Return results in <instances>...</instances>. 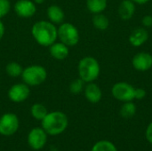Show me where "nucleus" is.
<instances>
[{"instance_id": "obj_29", "label": "nucleus", "mask_w": 152, "mask_h": 151, "mask_svg": "<svg viewBox=\"0 0 152 151\" xmlns=\"http://www.w3.org/2000/svg\"><path fill=\"white\" fill-rule=\"evenodd\" d=\"M132 1L134 3H136V4H147L151 0H132Z\"/></svg>"}, {"instance_id": "obj_23", "label": "nucleus", "mask_w": 152, "mask_h": 151, "mask_svg": "<svg viewBox=\"0 0 152 151\" xmlns=\"http://www.w3.org/2000/svg\"><path fill=\"white\" fill-rule=\"evenodd\" d=\"M69 92L73 94H79L85 88V82L79 77L73 80L69 85Z\"/></svg>"}, {"instance_id": "obj_9", "label": "nucleus", "mask_w": 152, "mask_h": 151, "mask_svg": "<svg viewBox=\"0 0 152 151\" xmlns=\"http://www.w3.org/2000/svg\"><path fill=\"white\" fill-rule=\"evenodd\" d=\"M30 94V89L25 83H18L12 85L8 91L9 99L15 103L25 101Z\"/></svg>"}, {"instance_id": "obj_30", "label": "nucleus", "mask_w": 152, "mask_h": 151, "mask_svg": "<svg viewBox=\"0 0 152 151\" xmlns=\"http://www.w3.org/2000/svg\"><path fill=\"white\" fill-rule=\"evenodd\" d=\"M36 4H43L44 3V1L45 0H32Z\"/></svg>"}, {"instance_id": "obj_20", "label": "nucleus", "mask_w": 152, "mask_h": 151, "mask_svg": "<svg viewBox=\"0 0 152 151\" xmlns=\"http://www.w3.org/2000/svg\"><path fill=\"white\" fill-rule=\"evenodd\" d=\"M136 113V105L133 101H126L121 106L120 116L123 118H131Z\"/></svg>"}, {"instance_id": "obj_24", "label": "nucleus", "mask_w": 152, "mask_h": 151, "mask_svg": "<svg viewBox=\"0 0 152 151\" xmlns=\"http://www.w3.org/2000/svg\"><path fill=\"white\" fill-rule=\"evenodd\" d=\"M11 10V3L9 0H0V19L8 14Z\"/></svg>"}, {"instance_id": "obj_10", "label": "nucleus", "mask_w": 152, "mask_h": 151, "mask_svg": "<svg viewBox=\"0 0 152 151\" xmlns=\"http://www.w3.org/2000/svg\"><path fill=\"white\" fill-rule=\"evenodd\" d=\"M14 11L19 17L31 18L37 12V6L30 0H18L14 4Z\"/></svg>"}, {"instance_id": "obj_2", "label": "nucleus", "mask_w": 152, "mask_h": 151, "mask_svg": "<svg viewBox=\"0 0 152 151\" xmlns=\"http://www.w3.org/2000/svg\"><path fill=\"white\" fill-rule=\"evenodd\" d=\"M42 128L48 135L56 136L61 134L69 125V119L65 113L61 111L48 112L41 121Z\"/></svg>"}, {"instance_id": "obj_11", "label": "nucleus", "mask_w": 152, "mask_h": 151, "mask_svg": "<svg viewBox=\"0 0 152 151\" xmlns=\"http://www.w3.org/2000/svg\"><path fill=\"white\" fill-rule=\"evenodd\" d=\"M133 67L139 71H146L152 68V55L149 53H138L132 61Z\"/></svg>"}, {"instance_id": "obj_19", "label": "nucleus", "mask_w": 152, "mask_h": 151, "mask_svg": "<svg viewBox=\"0 0 152 151\" xmlns=\"http://www.w3.org/2000/svg\"><path fill=\"white\" fill-rule=\"evenodd\" d=\"M30 113L31 116L33 117V118H35L36 120L38 121H42L45 117L47 115L48 111L47 109L41 103H35L32 105L31 109H30Z\"/></svg>"}, {"instance_id": "obj_27", "label": "nucleus", "mask_w": 152, "mask_h": 151, "mask_svg": "<svg viewBox=\"0 0 152 151\" xmlns=\"http://www.w3.org/2000/svg\"><path fill=\"white\" fill-rule=\"evenodd\" d=\"M145 136H146L147 141H148L150 143H151L152 144V122L148 125V127H147V129H146Z\"/></svg>"}, {"instance_id": "obj_15", "label": "nucleus", "mask_w": 152, "mask_h": 151, "mask_svg": "<svg viewBox=\"0 0 152 151\" xmlns=\"http://www.w3.org/2000/svg\"><path fill=\"white\" fill-rule=\"evenodd\" d=\"M135 12V4L132 0H123L118 9L119 17L124 20H130Z\"/></svg>"}, {"instance_id": "obj_26", "label": "nucleus", "mask_w": 152, "mask_h": 151, "mask_svg": "<svg viewBox=\"0 0 152 151\" xmlns=\"http://www.w3.org/2000/svg\"><path fill=\"white\" fill-rule=\"evenodd\" d=\"M142 23L145 28H150L152 26V16L151 15H145L142 20Z\"/></svg>"}, {"instance_id": "obj_3", "label": "nucleus", "mask_w": 152, "mask_h": 151, "mask_svg": "<svg viewBox=\"0 0 152 151\" xmlns=\"http://www.w3.org/2000/svg\"><path fill=\"white\" fill-rule=\"evenodd\" d=\"M79 77L85 83H91L97 79L100 75L101 68L98 61L92 57L86 56L82 58L77 65Z\"/></svg>"}, {"instance_id": "obj_8", "label": "nucleus", "mask_w": 152, "mask_h": 151, "mask_svg": "<svg viewBox=\"0 0 152 151\" xmlns=\"http://www.w3.org/2000/svg\"><path fill=\"white\" fill-rule=\"evenodd\" d=\"M47 133L42 127L33 128L28 134V143L34 150H42L47 142Z\"/></svg>"}, {"instance_id": "obj_5", "label": "nucleus", "mask_w": 152, "mask_h": 151, "mask_svg": "<svg viewBox=\"0 0 152 151\" xmlns=\"http://www.w3.org/2000/svg\"><path fill=\"white\" fill-rule=\"evenodd\" d=\"M60 42L67 46H75L79 42V32L76 26L69 22H62L57 28Z\"/></svg>"}, {"instance_id": "obj_13", "label": "nucleus", "mask_w": 152, "mask_h": 151, "mask_svg": "<svg viewBox=\"0 0 152 151\" xmlns=\"http://www.w3.org/2000/svg\"><path fill=\"white\" fill-rule=\"evenodd\" d=\"M85 96L86 100L91 103H98L102 97V92L98 85L94 82L87 83V85L84 88Z\"/></svg>"}, {"instance_id": "obj_7", "label": "nucleus", "mask_w": 152, "mask_h": 151, "mask_svg": "<svg viewBox=\"0 0 152 151\" xmlns=\"http://www.w3.org/2000/svg\"><path fill=\"white\" fill-rule=\"evenodd\" d=\"M20 121L14 113H5L0 117V134L12 136L19 129Z\"/></svg>"}, {"instance_id": "obj_4", "label": "nucleus", "mask_w": 152, "mask_h": 151, "mask_svg": "<svg viewBox=\"0 0 152 151\" xmlns=\"http://www.w3.org/2000/svg\"><path fill=\"white\" fill-rule=\"evenodd\" d=\"M20 77L23 83L28 86H37L46 80L47 71L43 66L31 65L23 69Z\"/></svg>"}, {"instance_id": "obj_17", "label": "nucleus", "mask_w": 152, "mask_h": 151, "mask_svg": "<svg viewBox=\"0 0 152 151\" xmlns=\"http://www.w3.org/2000/svg\"><path fill=\"white\" fill-rule=\"evenodd\" d=\"M86 7L92 13H101L107 7V0H86Z\"/></svg>"}, {"instance_id": "obj_6", "label": "nucleus", "mask_w": 152, "mask_h": 151, "mask_svg": "<svg viewBox=\"0 0 152 151\" xmlns=\"http://www.w3.org/2000/svg\"><path fill=\"white\" fill-rule=\"evenodd\" d=\"M135 88L126 82H119L112 86L111 93L113 97L122 102L133 101L134 100Z\"/></svg>"}, {"instance_id": "obj_28", "label": "nucleus", "mask_w": 152, "mask_h": 151, "mask_svg": "<svg viewBox=\"0 0 152 151\" xmlns=\"http://www.w3.org/2000/svg\"><path fill=\"white\" fill-rule=\"evenodd\" d=\"M4 31H5L4 25V23L2 22L1 19H0V40L3 38V36H4Z\"/></svg>"}, {"instance_id": "obj_21", "label": "nucleus", "mask_w": 152, "mask_h": 151, "mask_svg": "<svg viewBox=\"0 0 152 151\" xmlns=\"http://www.w3.org/2000/svg\"><path fill=\"white\" fill-rule=\"evenodd\" d=\"M22 71H23V69L21 65L15 61L9 62L5 67V72L11 77H18L21 76Z\"/></svg>"}, {"instance_id": "obj_16", "label": "nucleus", "mask_w": 152, "mask_h": 151, "mask_svg": "<svg viewBox=\"0 0 152 151\" xmlns=\"http://www.w3.org/2000/svg\"><path fill=\"white\" fill-rule=\"evenodd\" d=\"M46 14H47L49 20L55 25L56 24H59V25L61 24L64 20V18H65V13H64L63 10L56 4L50 5L47 8Z\"/></svg>"}, {"instance_id": "obj_12", "label": "nucleus", "mask_w": 152, "mask_h": 151, "mask_svg": "<svg viewBox=\"0 0 152 151\" xmlns=\"http://www.w3.org/2000/svg\"><path fill=\"white\" fill-rule=\"evenodd\" d=\"M149 38V32L145 28H134L129 36V43L134 46H142Z\"/></svg>"}, {"instance_id": "obj_1", "label": "nucleus", "mask_w": 152, "mask_h": 151, "mask_svg": "<svg viewBox=\"0 0 152 151\" xmlns=\"http://www.w3.org/2000/svg\"><path fill=\"white\" fill-rule=\"evenodd\" d=\"M31 34L36 42L45 47H49L58 38L57 27L50 20H38L34 23Z\"/></svg>"}, {"instance_id": "obj_18", "label": "nucleus", "mask_w": 152, "mask_h": 151, "mask_svg": "<svg viewBox=\"0 0 152 151\" xmlns=\"http://www.w3.org/2000/svg\"><path fill=\"white\" fill-rule=\"evenodd\" d=\"M93 24L99 30H106L110 26V20L103 13H95L93 17Z\"/></svg>"}, {"instance_id": "obj_25", "label": "nucleus", "mask_w": 152, "mask_h": 151, "mask_svg": "<svg viewBox=\"0 0 152 151\" xmlns=\"http://www.w3.org/2000/svg\"><path fill=\"white\" fill-rule=\"evenodd\" d=\"M147 93L144 89L142 88H135L134 91V99L136 100H142L145 98Z\"/></svg>"}, {"instance_id": "obj_14", "label": "nucleus", "mask_w": 152, "mask_h": 151, "mask_svg": "<svg viewBox=\"0 0 152 151\" xmlns=\"http://www.w3.org/2000/svg\"><path fill=\"white\" fill-rule=\"evenodd\" d=\"M49 53L53 59L57 61H62L69 56V46H67L63 43L55 42L49 46Z\"/></svg>"}, {"instance_id": "obj_22", "label": "nucleus", "mask_w": 152, "mask_h": 151, "mask_svg": "<svg viewBox=\"0 0 152 151\" xmlns=\"http://www.w3.org/2000/svg\"><path fill=\"white\" fill-rule=\"evenodd\" d=\"M91 151H118L117 147L110 141L102 140L97 142L92 148Z\"/></svg>"}]
</instances>
